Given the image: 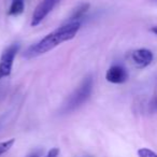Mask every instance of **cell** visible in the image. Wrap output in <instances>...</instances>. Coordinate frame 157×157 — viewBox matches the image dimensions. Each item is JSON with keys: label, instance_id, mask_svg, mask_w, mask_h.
I'll use <instances>...</instances> for the list:
<instances>
[{"label": "cell", "instance_id": "cell-13", "mask_svg": "<svg viewBox=\"0 0 157 157\" xmlns=\"http://www.w3.org/2000/svg\"><path fill=\"white\" fill-rule=\"evenodd\" d=\"M153 108H154L155 110H157V98L155 99V101H154V103H153Z\"/></svg>", "mask_w": 157, "mask_h": 157}, {"label": "cell", "instance_id": "cell-12", "mask_svg": "<svg viewBox=\"0 0 157 157\" xmlns=\"http://www.w3.org/2000/svg\"><path fill=\"white\" fill-rule=\"evenodd\" d=\"M151 31H152L153 33H155V35L157 36V26H155V27H152V28H151Z\"/></svg>", "mask_w": 157, "mask_h": 157}, {"label": "cell", "instance_id": "cell-9", "mask_svg": "<svg viewBox=\"0 0 157 157\" xmlns=\"http://www.w3.org/2000/svg\"><path fill=\"white\" fill-rule=\"evenodd\" d=\"M15 143V139H9L7 141L0 142V156H2L3 154H6L7 152H9L11 150V147L13 146V144Z\"/></svg>", "mask_w": 157, "mask_h": 157}, {"label": "cell", "instance_id": "cell-8", "mask_svg": "<svg viewBox=\"0 0 157 157\" xmlns=\"http://www.w3.org/2000/svg\"><path fill=\"white\" fill-rule=\"evenodd\" d=\"M25 9V0H12L11 6L9 8V15L17 16L24 12Z\"/></svg>", "mask_w": 157, "mask_h": 157}, {"label": "cell", "instance_id": "cell-5", "mask_svg": "<svg viewBox=\"0 0 157 157\" xmlns=\"http://www.w3.org/2000/svg\"><path fill=\"white\" fill-rule=\"evenodd\" d=\"M128 72L122 65H113L108 69L105 73L107 81L113 84H122L128 80Z\"/></svg>", "mask_w": 157, "mask_h": 157}, {"label": "cell", "instance_id": "cell-10", "mask_svg": "<svg viewBox=\"0 0 157 157\" xmlns=\"http://www.w3.org/2000/svg\"><path fill=\"white\" fill-rule=\"evenodd\" d=\"M138 155H139V157H157L156 153L146 147L140 148V150L138 151Z\"/></svg>", "mask_w": 157, "mask_h": 157}, {"label": "cell", "instance_id": "cell-1", "mask_svg": "<svg viewBox=\"0 0 157 157\" xmlns=\"http://www.w3.org/2000/svg\"><path fill=\"white\" fill-rule=\"evenodd\" d=\"M81 22H66L63 25L55 29L54 31L48 33L40 41L30 45L24 53V57L27 59L36 58L45 53L52 51L56 46L63 42L72 40L81 28Z\"/></svg>", "mask_w": 157, "mask_h": 157}, {"label": "cell", "instance_id": "cell-4", "mask_svg": "<svg viewBox=\"0 0 157 157\" xmlns=\"http://www.w3.org/2000/svg\"><path fill=\"white\" fill-rule=\"evenodd\" d=\"M59 1L60 0H42L33 13L30 22L31 26H38L50 14V12H52V10L58 5Z\"/></svg>", "mask_w": 157, "mask_h": 157}, {"label": "cell", "instance_id": "cell-6", "mask_svg": "<svg viewBox=\"0 0 157 157\" xmlns=\"http://www.w3.org/2000/svg\"><path fill=\"white\" fill-rule=\"evenodd\" d=\"M153 58H154V55L147 48H139V50L133 51L131 54V59L133 63L136 65V67L140 69L147 67L153 61Z\"/></svg>", "mask_w": 157, "mask_h": 157}, {"label": "cell", "instance_id": "cell-2", "mask_svg": "<svg viewBox=\"0 0 157 157\" xmlns=\"http://www.w3.org/2000/svg\"><path fill=\"white\" fill-rule=\"evenodd\" d=\"M93 87H94L93 76L87 75L86 78H84L81 84L71 93V95L68 97L67 100L63 103L60 108V113H71V112L75 111L76 109H78L81 105H83L90 99L93 93Z\"/></svg>", "mask_w": 157, "mask_h": 157}, {"label": "cell", "instance_id": "cell-7", "mask_svg": "<svg viewBox=\"0 0 157 157\" xmlns=\"http://www.w3.org/2000/svg\"><path fill=\"white\" fill-rule=\"evenodd\" d=\"M88 10H90V3H80L74 9V11L72 12L71 16L67 22H81L83 20L84 15L88 12Z\"/></svg>", "mask_w": 157, "mask_h": 157}, {"label": "cell", "instance_id": "cell-11", "mask_svg": "<svg viewBox=\"0 0 157 157\" xmlns=\"http://www.w3.org/2000/svg\"><path fill=\"white\" fill-rule=\"evenodd\" d=\"M59 153H60V151H59L58 147H53L48 151V154L45 155V157H58Z\"/></svg>", "mask_w": 157, "mask_h": 157}, {"label": "cell", "instance_id": "cell-3", "mask_svg": "<svg viewBox=\"0 0 157 157\" xmlns=\"http://www.w3.org/2000/svg\"><path fill=\"white\" fill-rule=\"evenodd\" d=\"M20 43L14 42V43L10 44L8 48H6L3 52L1 53V56H0V80L9 78L11 75L14 59H15V56L20 51Z\"/></svg>", "mask_w": 157, "mask_h": 157}, {"label": "cell", "instance_id": "cell-14", "mask_svg": "<svg viewBox=\"0 0 157 157\" xmlns=\"http://www.w3.org/2000/svg\"><path fill=\"white\" fill-rule=\"evenodd\" d=\"M28 157H39V153H33V155H30V156Z\"/></svg>", "mask_w": 157, "mask_h": 157}]
</instances>
